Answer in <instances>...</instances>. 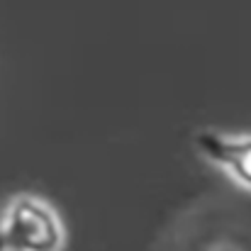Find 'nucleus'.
Wrapping results in <instances>:
<instances>
[{
  "instance_id": "f03ea898",
  "label": "nucleus",
  "mask_w": 251,
  "mask_h": 251,
  "mask_svg": "<svg viewBox=\"0 0 251 251\" xmlns=\"http://www.w3.org/2000/svg\"><path fill=\"white\" fill-rule=\"evenodd\" d=\"M190 149L202 166L220 173L237 190L251 193V129L205 125L193 129Z\"/></svg>"
},
{
  "instance_id": "f257e3e1",
  "label": "nucleus",
  "mask_w": 251,
  "mask_h": 251,
  "mask_svg": "<svg viewBox=\"0 0 251 251\" xmlns=\"http://www.w3.org/2000/svg\"><path fill=\"white\" fill-rule=\"evenodd\" d=\"M66 227L56 205L32 190H20L0 205V251H64Z\"/></svg>"
}]
</instances>
